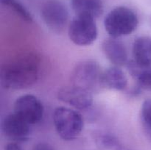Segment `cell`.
<instances>
[{"label":"cell","mask_w":151,"mask_h":150,"mask_svg":"<svg viewBox=\"0 0 151 150\" xmlns=\"http://www.w3.org/2000/svg\"><path fill=\"white\" fill-rule=\"evenodd\" d=\"M41 57L24 52L10 58L1 69V85L7 89L22 90L33 85L39 78Z\"/></svg>","instance_id":"1"},{"label":"cell","mask_w":151,"mask_h":150,"mask_svg":"<svg viewBox=\"0 0 151 150\" xmlns=\"http://www.w3.org/2000/svg\"><path fill=\"white\" fill-rule=\"evenodd\" d=\"M139 19L135 12L125 6L111 10L104 19L106 32L111 38H118L130 35L137 29Z\"/></svg>","instance_id":"2"},{"label":"cell","mask_w":151,"mask_h":150,"mask_svg":"<svg viewBox=\"0 0 151 150\" xmlns=\"http://www.w3.org/2000/svg\"><path fill=\"white\" fill-rule=\"evenodd\" d=\"M53 123L58 135L65 141H72L78 138L84 126L82 116L76 110L66 107L55 109Z\"/></svg>","instance_id":"3"},{"label":"cell","mask_w":151,"mask_h":150,"mask_svg":"<svg viewBox=\"0 0 151 150\" xmlns=\"http://www.w3.org/2000/svg\"><path fill=\"white\" fill-rule=\"evenodd\" d=\"M103 74L100 65L94 60H87L75 66L71 74L72 85L92 93L103 86Z\"/></svg>","instance_id":"4"},{"label":"cell","mask_w":151,"mask_h":150,"mask_svg":"<svg viewBox=\"0 0 151 150\" xmlns=\"http://www.w3.org/2000/svg\"><path fill=\"white\" fill-rule=\"evenodd\" d=\"M68 35L75 45L80 46L91 45L98 36L95 19L90 16H76L69 24Z\"/></svg>","instance_id":"5"},{"label":"cell","mask_w":151,"mask_h":150,"mask_svg":"<svg viewBox=\"0 0 151 150\" xmlns=\"http://www.w3.org/2000/svg\"><path fill=\"white\" fill-rule=\"evenodd\" d=\"M13 110V113L30 125L41 121L44 113L42 102L32 94H25L17 98Z\"/></svg>","instance_id":"6"},{"label":"cell","mask_w":151,"mask_h":150,"mask_svg":"<svg viewBox=\"0 0 151 150\" xmlns=\"http://www.w3.org/2000/svg\"><path fill=\"white\" fill-rule=\"evenodd\" d=\"M41 17L47 26L54 32H61L66 26L69 12L58 0H48L41 7Z\"/></svg>","instance_id":"7"},{"label":"cell","mask_w":151,"mask_h":150,"mask_svg":"<svg viewBox=\"0 0 151 150\" xmlns=\"http://www.w3.org/2000/svg\"><path fill=\"white\" fill-rule=\"evenodd\" d=\"M1 129L4 135L14 142H24L30 136V124L14 113L4 118Z\"/></svg>","instance_id":"8"},{"label":"cell","mask_w":151,"mask_h":150,"mask_svg":"<svg viewBox=\"0 0 151 150\" xmlns=\"http://www.w3.org/2000/svg\"><path fill=\"white\" fill-rule=\"evenodd\" d=\"M57 97L62 102L78 110L88 108L93 103L91 92L72 85L60 88L57 93Z\"/></svg>","instance_id":"9"},{"label":"cell","mask_w":151,"mask_h":150,"mask_svg":"<svg viewBox=\"0 0 151 150\" xmlns=\"http://www.w3.org/2000/svg\"><path fill=\"white\" fill-rule=\"evenodd\" d=\"M102 48L105 55L114 66L120 67L128 64L127 49L123 43L117 38L110 37L105 39Z\"/></svg>","instance_id":"10"},{"label":"cell","mask_w":151,"mask_h":150,"mask_svg":"<svg viewBox=\"0 0 151 150\" xmlns=\"http://www.w3.org/2000/svg\"><path fill=\"white\" fill-rule=\"evenodd\" d=\"M71 4L76 16L100 17L103 13L102 0H71Z\"/></svg>","instance_id":"11"},{"label":"cell","mask_w":151,"mask_h":150,"mask_svg":"<svg viewBox=\"0 0 151 150\" xmlns=\"http://www.w3.org/2000/svg\"><path fill=\"white\" fill-rule=\"evenodd\" d=\"M134 60L142 66H151V38L141 36L135 39L133 44Z\"/></svg>","instance_id":"12"},{"label":"cell","mask_w":151,"mask_h":150,"mask_svg":"<svg viewBox=\"0 0 151 150\" xmlns=\"http://www.w3.org/2000/svg\"><path fill=\"white\" fill-rule=\"evenodd\" d=\"M128 83V77L119 67L114 66L103 71V86L116 91H123L127 88Z\"/></svg>","instance_id":"13"},{"label":"cell","mask_w":151,"mask_h":150,"mask_svg":"<svg viewBox=\"0 0 151 150\" xmlns=\"http://www.w3.org/2000/svg\"><path fill=\"white\" fill-rule=\"evenodd\" d=\"M126 66L130 74L137 81V87L151 91V66H140L134 60L128 62Z\"/></svg>","instance_id":"14"},{"label":"cell","mask_w":151,"mask_h":150,"mask_svg":"<svg viewBox=\"0 0 151 150\" xmlns=\"http://www.w3.org/2000/svg\"><path fill=\"white\" fill-rule=\"evenodd\" d=\"M1 2L4 6H7L9 8L11 9L13 12H15L19 17L22 18L25 21L31 23L33 21L30 13L18 0H1Z\"/></svg>","instance_id":"15"},{"label":"cell","mask_w":151,"mask_h":150,"mask_svg":"<svg viewBox=\"0 0 151 150\" xmlns=\"http://www.w3.org/2000/svg\"><path fill=\"white\" fill-rule=\"evenodd\" d=\"M141 121L145 133L151 141V99L143 102L141 108Z\"/></svg>","instance_id":"16"},{"label":"cell","mask_w":151,"mask_h":150,"mask_svg":"<svg viewBox=\"0 0 151 150\" xmlns=\"http://www.w3.org/2000/svg\"><path fill=\"white\" fill-rule=\"evenodd\" d=\"M103 146L106 150H128L125 149L117 144L116 141L110 138H104L102 141Z\"/></svg>","instance_id":"17"},{"label":"cell","mask_w":151,"mask_h":150,"mask_svg":"<svg viewBox=\"0 0 151 150\" xmlns=\"http://www.w3.org/2000/svg\"><path fill=\"white\" fill-rule=\"evenodd\" d=\"M32 150H55L51 144L45 142H40L35 144Z\"/></svg>","instance_id":"18"},{"label":"cell","mask_w":151,"mask_h":150,"mask_svg":"<svg viewBox=\"0 0 151 150\" xmlns=\"http://www.w3.org/2000/svg\"><path fill=\"white\" fill-rule=\"evenodd\" d=\"M5 150H23L22 149V146L19 145V144L18 142H14V141H12V142L9 143L7 144L5 147Z\"/></svg>","instance_id":"19"}]
</instances>
